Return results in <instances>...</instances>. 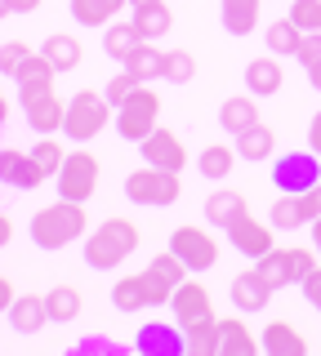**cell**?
<instances>
[{
    "mask_svg": "<svg viewBox=\"0 0 321 356\" xmlns=\"http://www.w3.org/2000/svg\"><path fill=\"white\" fill-rule=\"evenodd\" d=\"M85 236V205L81 200H54V205L36 209L31 214V241H36V250H68L72 241Z\"/></svg>",
    "mask_w": 321,
    "mask_h": 356,
    "instance_id": "cell-1",
    "label": "cell"
},
{
    "mask_svg": "<svg viewBox=\"0 0 321 356\" xmlns=\"http://www.w3.org/2000/svg\"><path fill=\"white\" fill-rule=\"evenodd\" d=\"M139 250V227L130 218H107L103 227L90 232V241H85V263L94 267V272H112L130 259V254Z\"/></svg>",
    "mask_w": 321,
    "mask_h": 356,
    "instance_id": "cell-2",
    "label": "cell"
},
{
    "mask_svg": "<svg viewBox=\"0 0 321 356\" xmlns=\"http://www.w3.org/2000/svg\"><path fill=\"white\" fill-rule=\"evenodd\" d=\"M107 120H112V103H107V94L81 89V94L68 98V120H63V134H68L72 143H90V138H98V134L107 129Z\"/></svg>",
    "mask_w": 321,
    "mask_h": 356,
    "instance_id": "cell-3",
    "label": "cell"
},
{
    "mask_svg": "<svg viewBox=\"0 0 321 356\" xmlns=\"http://www.w3.org/2000/svg\"><path fill=\"white\" fill-rule=\"evenodd\" d=\"M179 196H183V183H179V174H170V170L143 165V170L125 174V200H130V205L161 209V205H174Z\"/></svg>",
    "mask_w": 321,
    "mask_h": 356,
    "instance_id": "cell-4",
    "label": "cell"
},
{
    "mask_svg": "<svg viewBox=\"0 0 321 356\" xmlns=\"http://www.w3.org/2000/svg\"><path fill=\"white\" fill-rule=\"evenodd\" d=\"M272 187L285 196H299V192H313L321 187V156L317 152H285L272 161Z\"/></svg>",
    "mask_w": 321,
    "mask_h": 356,
    "instance_id": "cell-5",
    "label": "cell"
},
{
    "mask_svg": "<svg viewBox=\"0 0 321 356\" xmlns=\"http://www.w3.org/2000/svg\"><path fill=\"white\" fill-rule=\"evenodd\" d=\"M157 125H161V98L152 94L148 85H143L139 94H130L125 103L116 107V134L125 143H143Z\"/></svg>",
    "mask_w": 321,
    "mask_h": 356,
    "instance_id": "cell-6",
    "label": "cell"
},
{
    "mask_svg": "<svg viewBox=\"0 0 321 356\" xmlns=\"http://www.w3.org/2000/svg\"><path fill=\"white\" fill-rule=\"evenodd\" d=\"M187 276H192V267H187L174 250H161L157 259L143 267V285H148V307H161L174 298V289H179Z\"/></svg>",
    "mask_w": 321,
    "mask_h": 356,
    "instance_id": "cell-7",
    "label": "cell"
},
{
    "mask_svg": "<svg viewBox=\"0 0 321 356\" xmlns=\"http://www.w3.org/2000/svg\"><path fill=\"white\" fill-rule=\"evenodd\" d=\"M94 192H98V161L90 152H68V161H63V170H58V196L85 205Z\"/></svg>",
    "mask_w": 321,
    "mask_h": 356,
    "instance_id": "cell-8",
    "label": "cell"
},
{
    "mask_svg": "<svg viewBox=\"0 0 321 356\" xmlns=\"http://www.w3.org/2000/svg\"><path fill=\"white\" fill-rule=\"evenodd\" d=\"M170 250L179 254L187 267H192V276H196V272H210V267L219 263V241L210 236L205 227H179V232L170 236Z\"/></svg>",
    "mask_w": 321,
    "mask_h": 356,
    "instance_id": "cell-9",
    "label": "cell"
},
{
    "mask_svg": "<svg viewBox=\"0 0 321 356\" xmlns=\"http://www.w3.org/2000/svg\"><path fill=\"white\" fill-rule=\"evenodd\" d=\"M224 232H228L232 250L246 254V259H263L268 250H276V241H272V232H276V227H272V222H259V218L250 214V209H246L241 218H232Z\"/></svg>",
    "mask_w": 321,
    "mask_h": 356,
    "instance_id": "cell-10",
    "label": "cell"
},
{
    "mask_svg": "<svg viewBox=\"0 0 321 356\" xmlns=\"http://www.w3.org/2000/svg\"><path fill=\"white\" fill-rule=\"evenodd\" d=\"M170 307H174V321H179L183 330H192V325H214V307H210V289L205 285H196L192 276L174 289V298H170Z\"/></svg>",
    "mask_w": 321,
    "mask_h": 356,
    "instance_id": "cell-11",
    "label": "cell"
},
{
    "mask_svg": "<svg viewBox=\"0 0 321 356\" xmlns=\"http://www.w3.org/2000/svg\"><path fill=\"white\" fill-rule=\"evenodd\" d=\"M139 152H143V165H157V170H170V174H183V165H187V152H183L179 134L165 129V125L152 129L148 138L139 143Z\"/></svg>",
    "mask_w": 321,
    "mask_h": 356,
    "instance_id": "cell-12",
    "label": "cell"
},
{
    "mask_svg": "<svg viewBox=\"0 0 321 356\" xmlns=\"http://www.w3.org/2000/svg\"><path fill=\"white\" fill-rule=\"evenodd\" d=\"M0 178H5L9 187H18V192H31V187H40L49 174L40 170L36 156H23V152L5 147V152H0Z\"/></svg>",
    "mask_w": 321,
    "mask_h": 356,
    "instance_id": "cell-13",
    "label": "cell"
},
{
    "mask_svg": "<svg viewBox=\"0 0 321 356\" xmlns=\"http://www.w3.org/2000/svg\"><path fill=\"white\" fill-rule=\"evenodd\" d=\"M228 294H232V307H237V312H263V307H268V298L276 294V289H272V285L259 276V267H250V272L232 276Z\"/></svg>",
    "mask_w": 321,
    "mask_h": 356,
    "instance_id": "cell-14",
    "label": "cell"
},
{
    "mask_svg": "<svg viewBox=\"0 0 321 356\" xmlns=\"http://www.w3.org/2000/svg\"><path fill=\"white\" fill-rule=\"evenodd\" d=\"M134 348L143 356H183L187 352V334H183V325H143Z\"/></svg>",
    "mask_w": 321,
    "mask_h": 356,
    "instance_id": "cell-15",
    "label": "cell"
},
{
    "mask_svg": "<svg viewBox=\"0 0 321 356\" xmlns=\"http://www.w3.org/2000/svg\"><path fill=\"white\" fill-rule=\"evenodd\" d=\"M5 321H9V330H18V334L45 330V325H49V303H45V294H18L14 307L5 312Z\"/></svg>",
    "mask_w": 321,
    "mask_h": 356,
    "instance_id": "cell-16",
    "label": "cell"
},
{
    "mask_svg": "<svg viewBox=\"0 0 321 356\" xmlns=\"http://www.w3.org/2000/svg\"><path fill=\"white\" fill-rule=\"evenodd\" d=\"M263 0H219V22L228 27V36H250L259 27Z\"/></svg>",
    "mask_w": 321,
    "mask_h": 356,
    "instance_id": "cell-17",
    "label": "cell"
},
{
    "mask_svg": "<svg viewBox=\"0 0 321 356\" xmlns=\"http://www.w3.org/2000/svg\"><path fill=\"white\" fill-rule=\"evenodd\" d=\"M63 120H68V103H63L54 89L27 103V125L36 129V134H58V129H63Z\"/></svg>",
    "mask_w": 321,
    "mask_h": 356,
    "instance_id": "cell-18",
    "label": "cell"
},
{
    "mask_svg": "<svg viewBox=\"0 0 321 356\" xmlns=\"http://www.w3.org/2000/svg\"><path fill=\"white\" fill-rule=\"evenodd\" d=\"M219 125H224L232 138L246 134L250 125H259V98L254 94H232L224 107H219Z\"/></svg>",
    "mask_w": 321,
    "mask_h": 356,
    "instance_id": "cell-19",
    "label": "cell"
},
{
    "mask_svg": "<svg viewBox=\"0 0 321 356\" xmlns=\"http://www.w3.org/2000/svg\"><path fill=\"white\" fill-rule=\"evenodd\" d=\"M263 348V339H254L246 330V321H219V352L214 356H254Z\"/></svg>",
    "mask_w": 321,
    "mask_h": 356,
    "instance_id": "cell-20",
    "label": "cell"
},
{
    "mask_svg": "<svg viewBox=\"0 0 321 356\" xmlns=\"http://www.w3.org/2000/svg\"><path fill=\"white\" fill-rule=\"evenodd\" d=\"M263 348H268V356H308V339L290 325V321H268Z\"/></svg>",
    "mask_w": 321,
    "mask_h": 356,
    "instance_id": "cell-21",
    "label": "cell"
},
{
    "mask_svg": "<svg viewBox=\"0 0 321 356\" xmlns=\"http://www.w3.org/2000/svg\"><path fill=\"white\" fill-rule=\"evenodd\" d=\"M40 54L58 67V72H76L85 58V49H81V40L68 36V31H54V36H45V44H40Z\"/></svg>",
    "mask_w": 321,
    "mask_h": 356,
    "instance_id": "cell-22",
    "label": "cell"
},
{
    "mask_svg": "<svg viewBox=\"0 0 321 356\" xmlns=\"http://www.w3.org/2000/svg\"><path fill=\"white\" fill-rule=\"evenodd\" d=\"M281 81H285V72H281V63H276V58H254L246 67V85H250L254 98H272L276 89H281Z\"/></svg>",
    "mask_w": 321,
    "mask_h": 356,
    "instance_id": "cell-23",
    "label": "cell"
},
{
    "mask_svg": "<svg viewBox=\"0 0 321 356\" xmlns=\"http://www.w3.org/2000/svg\"><path fill=\"white\" fill-rule=\"evenodd\" d=\"M130 0H72V18L81 27H112V18L125 9Z\"/></svg>",
    "mask_w": 321,
    "mask_h": 356,
    "instance_id": "cell-24",
    "label": "cell"
},
{
    "mask_svg": "<svg viewBox=\"0 0 321 356\" xmlns=\"http://www.w3.org/2000/svg\"><path fill=\"white\" fill-rule=\"evenodd\" d=\"M241 214H246V196L232 192V187H219V192L205 196V218L214 222V227H228V222L241 218Z\"/></svg>",
    "mask_w": 321,
    "mask_h": 356,
    "instance_id": "cell-25",
    "label": "cell"
},
{
    "mask_svg": "<svg viewBox=\"0 0 321 356\" xmlns=\"http://www.w3.org/2000/svg\"><path fill=\"white\" fill-rule=\"evenodd\" d=\"M241 156L237 147H228V143H210V147H201V156H196V170H201V178H232V165H237Z\"/></svg>",
    "mask_w": 321,
    "mask_h": 356,
    "instance_id": "cell-26",
    "label": "cell"
},
{
    "mask_svg": "<svg viewBox=\"0 0 321 356\" xmlns=\"http://www.w3.org/2000/svg\"><path fill=\"white\" fill-rule=\"evenodd\" d=\"M134 27H139V36H143V40L170 36V27H174L170 5H165V0H157V5H143V9H134Z\"/></svg>",
    "mask_w": 321,
    "mask_h": 356,
    "instance_id": "cell-27",
    "label": "cell"
},
{
    "mask_svg": "<svg viewBox=\"0 0 321 356\" xmlns=\"http://www.w3.org/2000/svg\"><path fill=\"white\" fill-rule=\"evenodd\" d=\"M272 147H276V134L263 125V120L250 125L246 134H237V156H241V161H268Z\"/></svg>",
    "mask_w": 321,
    "mask_h": 356,
    "instance_id": "cell-28",
    "label": "cell"
},
{
    "mask_svg": "<svg viewBox=\"0 0 321 356\" xmlns=\"http://www.w3.org/2000/svg\"><path fill=\"white\" fill-rule=\"evenodd\" d=\"M45 303H49V321H54V325H68V321L81 316L85 298H81V289H72V285H54L45 294Z\"/></svg>",
    "mask_w": 321,
    "mask_h": 356,
    "instance_id": "cell-29",
    "label": "cell"
},
{
    "mask_svg": "<svg viewBox=\"0 0 321 356\" xmlns=\"http://www.w3.org/2000/svg\"><path fill=\"white\" fill-rule=\"evenodd\" d=\"M143 44V36H139V27H134V18L130 22H112V27H107V36H103V49L112 54L116 63H125L130 54H134Z\"/></svg>",
    "mask_w": 321,
    "mask_h": 356,
    "instance_id": "cell-30",
    "label": "cell"
},
{
    "mask_svg": "<svg viewBox=\"0 0 321 356\" xmlns=\"http://www.w3.org/2000/svg\"><path fill=\"white\" fill-rule=\"evenodd\" d=\"M112 307H116V312H139V307H148V285H143V272L112 281Z\"/></svg>",
    "mask_w": 321,
    "mask_h": 356,
    "instance_id": "cell-31",
    "label": "cell"
},
{
    "mask_svg": "<svg viewBox=\"0 0 321 356\" xmlns=\"http://www.w3.org/2000/svg\"><path fill=\"white\" fill-rule=\"evenodd\" d=\"M125 67H130V72L139 76L143 85H148V81H157V76H161V67H165V54H161L157 44H152V40H143L139 49H134V54L125 58Z\"/></svg>",
    "mask_w": 321,
    "mask_h": 356,
    "instance_id": "cell-32",
    "label": "cell"
},
{
    "mask_svg": "<svg viewBox=\"0 0 321 356\" xmlns=\"http://www.w3.org/2000/svg\"><path fill=\"white\" fill-rule=\"evenodd\" d=\"M299 44H304V31L295 27L290 14L276 18V22H268V49H272V54H299Z\"/></svg>",
    "mask_w": 321,
    "mask_h": 356,
    "instance_id": "cell-33",
    "label": "cell"
},
{
    "mask_svg": "<svg viewBox=\"0 0 321 356\" xmlns=\"http://www.w3.org/2000/svg\"><path fill=\"white\" fill-rule=\"evenodd\" d=\"M254 267H259V276H263L272 289L295 285V281H290V254H285V250H268L263 259H254Z\"/></svg>",
    "mask_w": 321,
    "mask_h": 356,
    "instance_id": "cell-34",
    "label": "cell"
},
{
    "mask_svg": "<svg viewBox=\"0 0 321 356\" xmlns=\"http://www.w3.org/2000/svg\"><path fill=\"white\" fill-rule=\"evenodd\" d=\"M196 76V58L187 49H165V67H161V81L170 85H187Z\"/></svg>",
    "mask_w": 321,
    "mask_h": 356,
    "instance_id": "cell-35",
    "label": "cell"
},
{
    "mask_svg": "<svg viewBox=\"0 0 321 356\" xmlns=\"http://www.w3.org/2000/svg\"><path fill=\"white\" fill-rule=\"evenodd\" d=\"M31 156L40 161V170H45L49 178H58L63 161H68V152H63V143H54V134H40V143L31 147Z\"/></svg>",
    "mask_w": 321,
    "mask_h": 356,
    "instance_id": "cell-36",
    "label": "cell"
},
{
    "mask_svg": "<svg viewBox=\"0 0 321 356\" xmlns=\"http://www.w3.org/2000/svg\"><path fill=\"white\" fill-rule=\"evenodd\" d=\"M54 76H58V67H54L45 54H31L14 81H18V85H54Z\"/></svg>",
    "mask_w": 321,
    "mask_h": 356,
    "instance_id": "cell-37",
    "label": "cell"
},
{
    "mask_svg": "<svg viewBox=\"0 0 321 356\" xmlns=\"http://www.w3.org/2000/svg\"><path fill=\"white\" fill-rule=\"evenodd\" d=\"M272 227L276 232H295V227H304V214H299V196H276V205H272Z\"/></svg>",
    "mask_w": 321,
    "mask_h": 356,
    "instance_id": "cell-38",
    "label": "cell"
},
{
    "mask_svg": "<svg viewBox=\"0 0 321 356\" xmlns=\"http://www.w3.org/2000/svg\"><path fill=\"white\" fill-rule=\"evenodd\" d=\"M183 334H187V352L192 356H214L219 352V321L214 325H192Z\"/></svg>",
    "mask_w": 321,
    "mask_h": 356,
    "instance_id": "cell-39",
    "label": "cell"
},
{
    "mask_svg": "<svg viewBox=\"0 0 321 356\" xmlns=\"http://www.w3.org/2000/svg\"><path fill=\"white\" fill-rule=\"evenodd\" d=\"M139 89H143V81H139V76L125 67V72H116L112 81H107V89H103V94H107V103H112V107H120L130 94H139Z\"/></svg>",
    "mask_w": 321,
    "mask_h": 356,
    "instance_id": "cell-40",
    "label": "cell"
},
{
    "mask_svg": "<svg viewBox=\"0 0 321 356\" xmlns=\"http://www.w3.org/2000/svg\"><path fill=\"white\" fill-rule=\"evenodd\" d=\"M27 58H31V44H27V40H5V49H0V72L14 81V76L23 72Z\"/></svg>",
    "mask_w": 321,
    "mask_h": 356,
    "instance_id": "cell-41",
    "label": "cell"
},
{
    "mask_svg": "<svg viewBox=\"0 0 321 356\" xmlns=\"http://www.w3.org/2000/svg\"><path fill=\"white\" fill-rule=\"evenodd\" d=\"M290 18L299 31H321V0H290Z\"/></svg>",
    "mask_w": 321,
    "mask_h": 356,
    "instance_id": "cell-42",
    "label": "cell"
},
{
    "mask_svg": "<svg viewBox=\"0 0 321 356\" xmlns=\"http://www.w3.org/2000/svg\"><path fill=\"white\" fill-rule=\"evenodd\" d=\"M285 254H290V281L304 285V276L317 267V250H285Z\"/></svg>",
    "mask_w": 321,
    "mask_h": 356,
    "instance_id": "cell-43",
    "label": "cell"
},
{
    "mask_svg": "<svg viewBox=\"0 0 321 356\" xmlns=\"http://www.w3.org/2000/svg\"><path fill=\"white\" fill-rule=\"evenodd\" d=\"M304 67H313L321 63V31H304V44H299V54H295Z\"/></svg>",
    "mask_w": 321,
    "mask_h": 356,
    "instance_id": "cell-44",
    "label": "cell"
},
{
    "mask_svg": "<svg viewBox=\"0 0 321 356\" xmlns=\"http://www.w3.org/2000/svg\"><path fill=\"white\" fill-rule=\"evenodd\" d=\"M299 214H304V222L321 218V187H313V192H299Z\"/></svg>",
    "mask_w": 321,
    "mask_h": 356,
    "instance_id": "cell-45",
    "label": "cell"
},
{
    "mask_svg": "<svg viewBox=\"0 0 321 356\" xmlns=\"http://www.w3.org/2000/svg\"><path fill=\"white\" fill-rule=\"evenodd\" d=\"M304 298L313 303L317 312H321V267H313V272L304 276Z\"/></svg>",
    "mask_w": 321,
    "mask_h": 356,
    "instance_id": "cell-46",
    "label": "cell"
},
{
    "mask_svg": "<svg viewBox=\"0 0 321 356\" xmlns=\"http://www.w3.org/2000/svg\"><path fill=\"white\" fill-rule=\"evenodd\" d=\"M76 352L90 356V352H120V348H116L112 339H81V343H76Z\"/></svg>",
    "mask_w": 321,
    "mask_h": 356,
    "instance_id": "cell-47",
    "label": "cell"
},
{
    "mask_svg": "<svg viewBox=\"0 0 321 356\" xmlns=\"http://www.w3.org/2000/svg\"><path fill=\"white\" fill-rule=\"evenodd\" d=\"M0 9H5V14H36L40 0H0Z\"/></svg>",
    "mask_w": 321,
    "mask_h": 356,
    "instance_id": "cell-48",
    "label": "cell"
},
{
    "mask_svg": "<svg viewBox=\"0 0 321 356\" xmlns=\"http://www.w3.org/2000/svg\"><path fill=\"white\" fill-rule=\"evenodd\" d=\"M14 298H18L14 294V281H9V276H0V307L9 312V307H14Z\"/></svg>",
    "mask_w": 321,
    "mask_h": 356,
    "instance_id": "cell-49",
    "label": "cell"
},
{
    "mask_svg": "<svg viewBox=\"0 0 321 356\" xmlns=\"http://www.w3.org/2000/svg\"><path fill=\"white\" fill-rule=\"evenodd\" d=\"M308 143H313V152L321 156V111L313 116V125H308Z\"/></svg>",
    "mask_w": 321,
    "mask_h": 356,
    "instance_id": "cell-50",
    "label": "cell"
},
{
    "mask_svg": "<svg viewBox=\"0 0 321 356\" xmlns=\"http://www.w3.org/2000/svg\"><path fill=\"white\" fill-rule=\"evenodd\" d=\"M304 72H308V85H313V89H321V63H313V67H304Z\"/></svg>",
    "mask_w": 321,
    "mask_h": 356,
    "instance_id": "cell-51",
    "label": "cell"
},
{
    "mask_svg": "<svg viewBox=\"0 0 321 356\" xmlns=\"http://www.w3.org/2000/svg\"><path fill=\"white\" fill-rule=\"evenodd\" d=\"M313 250L321 254V218H313Z\"/></svg>",
    "mask_w": 321,
    "mask_h": 356,
    "instance_id": "cell-52",
    "label": "cell"
},
{
    "mask_svg": "<svg viewBox=\"0 0 321 356\" xmlns=\"http://www.w3.org/2000/svg\"><path fill=\"white\" fill-rule=\"evenodd\" d=\"M130 5H134V9H143V5H157V0H130Z\"/></svg>",
    "mask_w": 321,
    "mask_h": 356,
    "instance_id": "cell-53",
    "label": "cell"
}]
</instances>
